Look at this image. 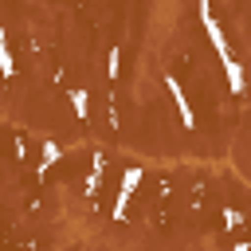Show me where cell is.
Here are the masks:
<instances>
[{
  "label": "cell",
  "instance_id": "obj_1",
  "mask_svg": "<svg viewBox=\"0 0 251 251\" xmlns=\"http://www.w3.org/2000/svg\"><path fill=\"white\" fill-rule=\"evenodd\" d=\"M196 16H200V24H204V31H208V39H212V47H216V55H220V67H224V78H227L231 94H243V86H247V78H243V63L231 55L227 35H224V27H220L216 16H212V0H196Z\"/></svg>",
  "mask_w": 251,
  "mask_h": 251
},
{
  "label": "cell",
  "instance_id": "obj_2",
  "mask_svg": "<svg viewBox=\"0 0 251 251\" xmlns=\"http://www.w3.org/2000/svg\"><path fill=\"white\" fill-rule=\"evenodd\" d=\"M141 176H145V169H141V165H129V169H126V176H122V184H118V196H114V220H122V216H126V204L133 200V192H137Z\"/></svg>",
  "mask_w": 251,
  "mask_h": 251
},
{
  "label": "cell",
  "instance_id": "obj_3",
  "mask_svg": "<svg viewBox=\"0 0 251 251\" xmlns=\"http://www.w3.org/2000/svg\"><path fill=\"white\" fill-rule=\"evenodd\" d=\"M165 86H169V94H173V106H176V114H180V122L192 129L196 126V114H192V106H188V94L180 90V82L173 78V75H165Z\"/></svg>",
  "mask_w": 251,
  "mask_h": 251
},
{
  "label": "cell",
  "instance_id": "obj_4",
  "mask_svg": "<svg viewBox=\"0 0 251 251\" xmlns=\"http://www.w3.org/2000/svg\"><path fill=\"white\" fill-rule=\"evenodd\" d=\"M0 75H4V78H12V75H16V59H12V47H8L4 24H0Z\"/></svg>",
  "mask_w": 251,
  "mask_h": 251
},
{
  "label": "cell",
  "instance_id": "obj_5",
  "mask_svg": "<svg viewBox=\"0 0 251 251\" xmlns=\"http://www.w3.org/2000/svg\"><path fill=\"white\" fill-rule=\"evenodd\" d=\"M55 161H59V145H55V141H43V157H39V169H35V173L43 176V173H47Z\"/></svg>",
  "mask_w": 251,
  "mask_h": 251
},
{
  "label": "cell",
  "instance_id": "obj_6",
  "mask_svg": "<svg viewBox=\"0 0 251 251\" xmlns=\"http://www.w3.org/2000/svg\"><path fill=\"white\" fill-rule=\"evenodd\" d=\"M71 110H75L78 118H86V110H90V106H86V90H71Z\"/></svg>",
  "mask_w": 251,
  "mask_h": 251
},
{
  "label": "cell",
  "instance_id": "obj_7",
  "mask_svg": "<svg viewBox=\"0 0 251 251\" xmlns=\"http://www.w3.org/2000/svg\"><path fill=\"white\" fill-rule=\"evenodd\" d=\"M220 216H224V227H231V231H235V227H243V216H239L235 208H224Z\"/></svg>",
  "mask_w": 251,
  "mask_h": 251
},
{
  "label": "cell",
  "instance_id": "obj_8",
  "mask_svg": "<svg viewBox=\"0 0 251 251\" xmlns=\"http://www.w3.org/2000/svg\"><path fill=\"white\" fill-rule=\"evenodd\" d=\"M98 184H102V161L94 165V173L86 176V192H98Z\"/></svg>",
  "mask_w": 251,
  "mask_h": 251
},
{
  "label": "cell",
  "instance_id": "obj_9",
  "mask_svg": "<svg viewBox=\"0 0 251 251\" xmlns=\"http://www.w3.org/2000/svg\"><path fill=\"white\" fill-rule=\"evenodd\" d=\"M118 63H122V51L110 47V75H118Z\"/></svg>",
  "mask_w": 251,
  "mask_h": 251
}]
</instances>
